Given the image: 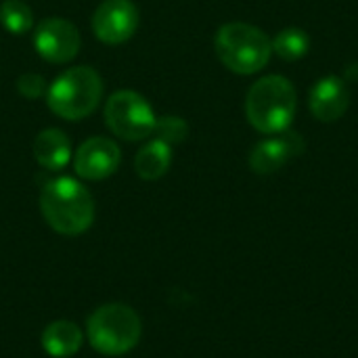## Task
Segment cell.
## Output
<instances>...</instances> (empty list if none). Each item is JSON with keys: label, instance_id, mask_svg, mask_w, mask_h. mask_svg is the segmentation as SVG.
Instances as JSON below:
<instances>
[{"label": "cell", "instance_id": "2", "mask_svg": "<svg viewBox=\"0 0 358 358\" xmlns=\"http://www.w3.org/2000/svg\"><path fill=\"white\" fill-rule=\"evenodd\" d=\"M245 115L260 134L289 130L296 115V88L283 76H264L252 84L245 96Z\"/></svg>", "mask_w": 358, "mask_h": 358}, {"label": "cell", "instance_id": "5", "mask_svg": "<svg viewBox=\"0 0 358 358\" xmlns=\"http://www.w3.org/2000/svg\"><path fill=\"white\" fill-rule=\"evenodd\" d=\"M143 334L141 317L126 304H105L86 323L90 346L105 357H122L136 348Z\"/></svg>", "mask_w": 358, "mask_h": 358}, {"label": "cell", "instance_id": "17", "mask_svg": "<svg viewBox=\"0 0 358 358\" xmlns=\"http://www.w3.org/2000/svg\"><path fill=\"white\" fill-rule=\"evenodd\" d=\"M155 138L168 143L170 147L176 145V143H182L189 134V126L182 117L178 115H166V117H159L157 124H155V130H153Z\"/></svg>", "mask_w": 358, "mask_h": 358}, {"label": "cell", "instance_id": "3", "mask_svg": "<svg viewBox=\"0 0 358 358\" xmlns=\"http://www.w3.org/2000/svg\"><path fill=\"white\" fill-rule=\"evenodd\" d=\"M214 48L220 63L239 76L258 73L268 65L273 55L271 38L260 27L241 21L222 25L216 31Z\"/></svg>", "mask_w": 358, "mask_h": 358}, {"label": "cell", "instance_id": "16", "mask_svg": "<svg viewBox=\"0 0 358 358\" xmlns=\"http://www.w3.org/2000/svg\"><path fill=\"white\" fill-rule=\"evenodd\" d=\"M0 23L6 31L21 36L34 25V13L23 0H4L0 4Z\"/></svg>", "mask_w": 358, "mask_h": 358}, {"label": "cell", "instance_id": "14", "mask_svg": "<svg viewBox=\"0 0 358 358\" xmlns=\"http://www.w3.org/2000/svg\"><path fill=\"white\" fill-rule=\"evenodd\" d=\"M172 164V147L159 138H153L145 147L138 149L134 157V170L143 180H157L162 178Z\"/></svg>", "mask_w": 358, "mask_h": 358}, {"label": "cell", "instance_id": "8", "mask_svg": "<svg viewBox=\"0 0 358 358\" xmlns=\"http://www.w3.org/2000/svg\"><path fill=\"white\" fill-rule=\"evenodd\" d=\"M138 27V8L130 0H105L92 15V31L105 44H122Z\"/></svg>", "mask_w": 358, "mask_h": 358}, {"label": "cell", "instance_id": "13", "mask_svg": "<svg viewBox=\"0 0 358 358\" xmlns=\"http://www.w3.org/2000/svg\"><path fill=\"white\" fill-rule=\"evenodd\" d=\"M84 334L71 321H55L42 331V348L48 357L69 358L82 346Z\"/></svg>", "mask_w": 358, "mask_h": 358}, {"label": "cell", "instance_id": "10", "mask_svg": "<svg viewBox=\"0 0 358 358\" xmlns=\"http://www.w3.org/2000/svg\"><path fill=\"white\" fill-rule=\"evenodd\" d=\"M304 151V138L298 132L285 130L279 134H271V138L260 141L250 153V168L256 174H273L283 168L294 155Z\"/></svg>", "mask_w": 358, "mask_h": 358}, {"label": "cell", "instance_id": "11", "mask_svg": "<svg viewBox=\"0 0 358 358\" xmlns=\"http://www.w3.org/2000/svg\"><path fill=\"white\" fill-rule=\"evenodd\" d=\"M350 103L348 86L338 76L321 78L308 94V107L319 122H336L340 120Z\"/></svg>", "mask_w": 358, "mask_h": 358}, {"label": "cell", "instance_id": "15", "mask_svg": "<svg viewBox=\"0 0 358 358\" xmlns=\"http://www.w3.org/2000/svg\"><path fill=\"white\" fill-rule=\"evenodd\" d=\"M271 42H273V52H277V57H281L283 61H298L310 48V38L300 27L281 29Z\"/></svg>", "mask_w": 358, "mask_h": 358}, {"label": "cell", "instance_id": "18", "mask_svg": "<svg viewBox=\"0 0 358 358\" xmlns=\"http://www.w3.org/2000/svg\"><path fill=\"white\" fill-rule=\"evenodd\" d=\"M17 90L25 99H38V96L46 94L48 84H46V80L40 73L29 71V73H23V76L17 78Z\"/></svg>", "mask_w": 358, "mask_h": 358}, {"label": "cell", "instance_id": "7", "mask_svg": "<svg viewBox=\"0 0 358 358\" xmlns=\"http://www.w3.org/2000/svg\"><path fill=\"white\" fill-rule=\"evenodd\" d=\"M78 27L61 17H48L34 29V48L48 63H67L80 50Z\"/></svg>", "mask_w": 358, "mask_h": 358}, {"label": "cell", "instance_id": "12", "mask_svg": "<svg viewBox=\"0 0 358 358\" xmlns=\"http://www.w3.org/2000/svg\"><path fill=\"white\" fill-rule=\"evenodd\" d=\"M34 157L44 170H63L71 159V143L59 128H46L34 138Z\"/></svg>", "mask_w": 358, "mask_h": 358}, {"label": "cell", "instance_id": "4", "mask_svg": "<svg viewBox=\"0 0 358 358\" xmlns=\"http://www.w3.org/2000/svg\"><path fill=\"white\" fill-rule=\"evenodd\" d=\"M101 96V76L88 65H78L69 67L48 84L46 105L55 115L69 122H78L82 117H88L99 107Z\"/></svg>", "mask_w": 358, "mask_h": 358}, {"label": "cell", "instance_id": "9", "mask_svg": "<svg viewBox=\"0 0 358 358\" xmlns=\"http://www.w3.org/2000/svg\"><path fill=\"white\" fill-rule=\"evenodd\" d=\"M122 162L120 147L105 136H92L84 141L73 157L76 174L86 180H103L111 176Z\"/></svg>", "mask_w": 358, "mask_h": 358}, {"label": "cell", "instance_id": "1", "mask_svg": "<svg viewBox=\"0 0 358 358\" xmlns=\"http://www.w3.org/2000/svg\"><path fill=\"white\" fill-rule=\"evenodd\" d=\"M40 210L46 224L67 237L86 233L94 222V199L90 191L69 176H59L44 185Z\"/></svg>", "mask_w": 358, "mask_h": 358}, {"label": "cell", "instance_id": "6", "mask_svg": "<svg viewBox=\"0 0 358 358\" xmlns=\"http://www.w3.org/2000/svg\"><path fill=\"white\" fill-rule=\"evenodd\" d=\"M105 122L124 141H143L153 134L157 117L153 107L134 90H120L105 103Z\"/></svg>", "mask_w": 358, "mask_h": 358}]
</instances>
